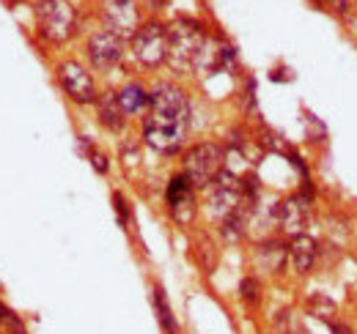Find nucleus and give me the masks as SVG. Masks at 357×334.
Here are the masks:
<instances>
[{"label":"nucleus","instance_id":"21","mask_svg":"<svg viewBox=\"0 0 357 334\" xmlns=\"http://www.w3.org/2000/svg\"><path fill=\"white\" fill-rule=\"evenodd\" d=\"M113 203H116V214H119V222L121 225H127L130 222V209H127V200H124V195H113Z\"/></svg>","mask_w":357,"mask_h":334},{"label":"nucleus","instance_id":"13","mask_svg":"<svg viewBox=\"0 0 357 334\" xmlns=\"http://www.w3.org/2000/svg\"><path fill=\"white\" fill-rule=\"evenodd\" d=\"M316 257H319L316 239L305 236V233H300V236L291 239V244H289V260H291V266H294L297 274H311V269L316 266Z\"/></svg>","mask_w":357,"mask_h":334},{"label":"nucleus","instance_id":"11","mask_svg":"<svg viewBox=\"0 0 357 334\" xmlns=\"http://www.w3.org/2000/svg\"><path fill=\"white\" fill-rule=\"evenodd\" d=\"M121 58H124V39L116 36L113 31H96L89 39V61L99 72L119 66Z\"/></svg>","mask_w":357,"mask_h":334},{"label":"nucleus","instance_id":"7","mask_svg":"<svg viewBox=\"0 0 357 334\" xmlns=\"http://www.w3.org/2000/svg\"><path fill=\"white\" fill-rule=\"evenodd\" d=\"M275 219L280 225V230L286 236H300L305 233L308 222H311V195L305 192H297L291 198H286L283 203H278V211H275Z\"/></svg>","mask_w":357,"mask_h":334},{"label":"nucleus","instance_id":"10","mask_svg":"<svg viewBox=\"0 0 357 334\" xmlns=\"http://www.w3.org/2000/svg\"><path fill=\"white\" fill-rule=\"evenodd\" d=\"M102 19L107 31H113L121 39H132L135 31L140 28L135 0H102Z\"/></svg>","mask_w":357,"mask_h":334},{"label":"nucleus","instance_id":"18","mask_svg":"<svg viewBox=\"0 0 357 334\" xmlns=\"http://www.w3.org/2000/svg\"><path fill=\"white\" fill-rule=\"evenodd\" d=\"M239 293H242V301L250 304V307H256V304L261 301V285H259L256 277H245V280L239 283Z\"/></svg>","mask_w":357,"mask_h":334},{"label":"nucleus","instance_id":"12","mask_svg":"<svg viewBox=\"0 0 357 334\" xmlns=\"http://www.w3.org/2000/svg\"><path fill=\"white\" fill-rule=\"evenodd\" d=\"M149 107L154 113L176 116V118H190V99L187 93L174 83H160L149 93Z\"/></svg>","mask_w":357,"mask_h":334},{"label":"nucleus","instance_id":"19","mask_svg":"<svg viewBox=\"0 0 357 334\" xmlns=\"http://www.w3.org/2000/svg\"><path fill=\"white\" fill-rule=\"evenodd\" d=\"M0 334H25L22 321L8 307H3V304H0Z\"/></svg>","mask_w":357,"mask_h":334},{"label":"nucleus","instance_id":"20","mask_svg":"<svg viewBox=\"0 0 357 334\" xmlns=\"http://www.w3.org/2000/svg\"><path fill=\"white\" fill-rule=\"evenodd\" d=\"M80 148H83V151L89 154L91 165H93V170H96V173H107V167H110V165H107V157H105L102 151H96V148L91 145L89 137H80Z\"/></svg>","mask_w":357,"mask_h":334},{"label":"nucleus","instance_id":"15","mask_svg":"<svg viewBox=\"0 0 357 334\" xmlns=\"http://www.w3.org/2000/svg\"><path fill=\"white\" fill-rule=\"evenodd\" d=\"M286 257H289V247H286V244H280L278 239L264 241V244L259 247V252H256L259 266H261V269H267V271H280V266L286 263Z\"/></svg>","mask_w":357,"mask_h":334},{"label":"nucleus","instance_id":"23","mask_svg":"<svg viewBox=\"0 0 357 334\" xmlns=\"http://www.w3.org/2000/svg\"><path fill=\"white\" fill-rule=\"evenodd\" d=\"M330 334H352V329L344 324H330Z\"/></svg>","mask_w":357,"mask_h":334},{"label":"nucleus","instance_id":"8","mask_svg":"<svg viewBox=\"0 0 357 334\" xmlns=\"http://www.w3.org/2000/svg\"><path fill=\"white\" fill-rule=\"evenodd\" d=\"M58 83L66 90V96L77 104H91L96 102V85L93 77L77 63V61H66L58 66Z\"/></svg>","mask_w":357,"mask_h":334},{"label":"nucleus","instance_id":"6","mask_svg":"<svg viewBox=\"0 0 357 334\" xmlns=\"http://www.w3.org/2000/svg\"><path fill=\"white\" fill-rule=\"evenodd\" d=\"M245 200H248V198H245L242 181H239L234 173H228V170H223V173L209 184V211H212V216H218L220 222H223L228 214H234V211L239 209Z\"/></svg>","mask_w":357,"mask_h":334},{"label":"nucleus","instance_id":"9","mask_svg":"<svg viewBox=\"0 0 357 334\" xmlns=\"http://www.w3.org/2000/svg\"><path fill=\"white\" fill-rule=\"evenodd\" d=\"M165 203H168V214L174 216V222H178V225H190L192 222V216H195V186L184 173L174 175L168 181Z\"/></svg>","mask_w":357,"mask_h":334},{"label":"nucleus","instance_id":"1","mask_svg":"<svg viewBox=\"0 0 357 334\" xmlns=\"http://www.w3.org/2000/svg\"><path fill=\"white\" fill-rule=\"evenodd\" d=\"M206 42L204 25L195 19H178L174 28H168V63L176 72L192 69L201 47Z\"/></svg>","mask_w":357,"mask_h":334},{"label":"nucleus","instance_id":"3","mask_svg":"<svg viewBox=\"0 0 357 334\" xmlns=\"http://www.w3.org/2000/svg\"><path fill=\"white\" fill-rule=\"evenodd\" d=\"M223 145H218V143H195L184 154V175L192 181V186L206 189L223 173Z\"/></svg>","mask_w":357,"mask_h":334},{"label":"nucleus","instance_id":"2","mask_svg":"<svg viewBox=\"0 0 357 334\" xmlns=\"http://www.w3.org/2000/svg\"><path fill=\"white\" fill-rule=\"evenodd\" d=\"M187 124H190V118H176V116H165V113L151 110L143 118V140L157 154H176L184 145Z\"/></svg>","mask_w":357,"mask_h":334},{"label":"nucleus","instance_id":"4","mask_svg":"<svg viewBox=\"0 0 357 334\" xmlns=\"http://www.w3.org/2000/svg\"><path fill=\"white\" fill-rule=\"evenodd\" d=\"M36 22L47 42H66L77 28V11L69 0H42L36 6Z\"/></svg>","mask_w":357,"mask_h":334},{"label":"nucleus","instance_id":"14","mask_svg":"<svg viewBox=\"0 0 357 334\" xmlns=\"http://www.w3.org/2000/svg\"><path fill=\"white\" fill-rule=\"evenodd\" d=\"M96 110H99V121H102L105 129L121 132V129L127 126V113H124V107H121V102H119V93H113V90L102 93V96L96 99Z\"/></svg>","mask_w":357,"mask_h":334},{"label":"nucleus","instance_id":"22","mask_svg":"<svg viewBox=\"0 0 357 334\" xmlns=\"http://www.w3.org/2000/svg\"><path fill=\"white\" fill-rule=\"evenodd\" d=\"M330 6H333L335 14H341V17H347V14L352 11V0H330Z\"/></svg>","mask_w":357,"mask_h":334},{"label":"nucleus","instance_id":"5","mask_svg":"<svg viewBox=\"0 0 357 334\" xmlns=\"http://www.w3.org/2000/svg\"><path fill=\"white\" fill-rule=\"evenodd\" d=\"M132 52L149 69L165 63L168 61V28L162 22H154V19L140 25L132 36Z\"/></svg>","mask_w":357,"mask_h":334},{"label":"nucleus","instance_id":"17","mask_svg":"<svg viewBox=\"0 0 357 334\" xmlns=\"http://www.w3.org/2000/svg\"><path fill=\"white\" fill-rule=\"evenodd\" d=\"M151 299H154V310H157V321H160L162 332H165V334H178V324H176V318H174V310H171V304H168V296H165V291H162L160 285H154Z\"/></svg>","mask_w":357,"mask_h":334},{"label":"nucleus","instance_id":"16","mask_svg":"<svg viewBox=\"0 0 357 334\" xmlns=\"http://www.w3.org/2000/svg\"><path fill=\"white\" fill-rule=\"evenodd\" d=\"M119 102H121V107H124L127 116H137V113H143L149 107V90L143 85L130 83L119 90Z\"/></svg>","mask_w":357,"mask_h":334},{"label":"nucleus","instance_id":"24","mask_svg":"<svg viewBox=\"0 0 357 334\" xmlns=\"http://www.w3.org/2000/svg\"><path fill=\"white\" fill-rule=\"evenodd\" d=\"M297 334H311V332H308V329H300V332H297Z\"/></svg>","mask_w":357,"mask_h":334}]
</instances>
